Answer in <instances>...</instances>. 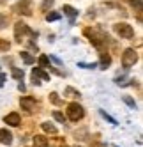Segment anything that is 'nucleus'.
<instances>
[{
  "mask_svg": "<svg viewBox=\"0 0 143 147\" xmlns=\"http://www.w3.org/2000/svg\"><path fill=\"white\" fill-rule=\"evenodd\" d=\"M136 60H138L136 51L129 48V50L124 51V55H122V66H124L126 69H129L131 66H134V64H136Z\"/></svg>",
  "mask_w": 143,
  "mask_h": 147,
  "instance_id": "nucleus-1",
  "label": "nucleus"
},
{
  "mask_svg": "<svg viewBox=\"0 0 143 147\" xmlns=\"http://www.w3.org/2000/svg\"><path fill=\"white\" fill-rule=\"evenodd\" d=\"M83 113H85L83 108H81L78 103H71L69 107H67V115H69V119H71V121H74V122L83 117Z\"/></svg>",
  "mask_w": 143,
  "mask_h": 147,
  "instance_id": "nucleus-2",
  "label": "nucleus"
},
{
  "mask_svg": "<svg viewBox=\"0 0 143 147\" xmlns=\"http://www.w3.org/2000/svg\"><path fill=\"white\" fill-rule=\"evenodd\" d=\"M115 32L120 37H126V39H131L132 36H134V30H132V27L127 25V23H118V25H115Z\"/></svg>",
  "mask_w": 143,
  "mask_h": 147,
  "instance_id": "nucleus-3",
  "label": "nucleus"
},
{
  "mask_svg": "<svg viewBox=\"0 0 143 147\" xmlns=\"http://www.w3.org/2000/svg\"><path fill=\"white\" fill-rule=\"evenodd\" d=\"M4 121H5L7 124H11V126H19V122H21V119H19V115H18L16 112L5 115V119H4Z\"/></svg>",
  "mask_w": 143,
  "mask_h": 147,
  "instance_id": "nucleus-4",
  "label": "nucleus"
},
{
  "mask_svg": "<svg viewBox=\"0 0 143 147\" xmlns=\"http://www.w3.org/2000/svg\"><path fill=\"white\" fill-rule=\"evenodd\" d=\"M0 142L5 144V145H11L13 144V135L7 129H0Z\"/></svg>",
  "mask_w": 143,
  "mask_h": 147,
  "instance_id": "nucleus-5",
  "label": "nucleus"
},
{
  "mask_svg": "<svg viewBox=\"0 0 143 147\" xmlns=\"http://www.w3.org/2000/svg\"><path fill=\"white\" fill-rule=\"evenodd\" d=\"M62 11H64V14H67V16L71 18V25H73V23H74V18L78 16V11H76L74 7H71V5H64Z\"/></svg>",
  "mask_w": 143,
  "mask_h": 147,
  "instance_id": "nucleus-6",
  "label": "nucleus"
},
{
  "mask_svg": "<svg viewBox=\"0 0 143 147\" xmlns=\"http://www.w3.org/2000/svg\"><path fill=\"white\" fill-rule=\"evenodd\" d=\"M19 103H21V107H23L25 110H32V108L35 107V101H34L32 98H21V101H19Z\"/></svg>",
  "mask_w": 143,
  "mask_h": 147,
  "instance_id": "nucleus-7",
  "label": "nucleus"
},
{
  "mask_svg": "<svg viewBox=\"0 0 143 147\" xmlns=\"http://www.w3.org/2000/svg\"><path fill=\"white\" fill-rule=\"evenodd\" d=\"M32 76H41V78H43V80H49V75H48V73H44L43 69H41V67H34V71H32Z\"/></svg>",
  "mask_w": 143,
  "mask_h": 147,
  "instance_id": "nucleus-8",
  "label": "nucleus"
},
{
  "mask_svg": "<svg viewBox=\"0 0 143 147\" xmlns=\"http://www.w3.org/2000/svg\"><path fill=\"white\" fill-rule=\"evenodd\" d=\"M18 9H21L19 13H23V14H30L32 11H30V0H23V4H19Z\"/></svg>",
  "mask_w": 143,
  "mask_h": 147,
  "instance_id": "nucleus-9",
  "label": "nucleus"
},
{
  "mask_svg": "<svg viewBox=\"0 0 143 147\" xmlns=\"http://www.w3.org/2000/svg\"><path fill=\"white\" fill-rule=\"evenodd\" d=\"M48 145V140L44 136H35L34 138V147H46Z\"/></svg>",
  "mask_w": 143,
  "mask_h": 147,
  "instance_id": "nucleus-10",
  "label": "nucleus"
},
{
  "mask_svg": "<svg viewBox=\"0 0 143 147\" xmlns=\"http://www.w3.org/2000/svg\"><path fill=\"white\" fill-rule=\"evenodd\" d=\"M19 57L23 59V62L25 64H34V57L28 53V51H21V53H19Z\"/></svg>",
  "mask_w": 143,
  "mask_h": 147,
  "instance_id": "nucleus-11",
  "label": "nucleus"
},
{
  "mask_svg": "<svg viewBox=\"0 0 143 147\" xmlns=\"http://www.w3.org/2000/svg\"><path fill=\"white\" fill-rule=\"evenodd\" d=\"M48 22H55V20H60V13H48L46 14Z\"/></svg>",
  "mask_w": 143,
  "mask_h": 147,
  "instance_id": "nucleus-12",
  "label": "nucleus"
},
{
  "mask_svg": "<svg viewBox=\"0 0 143 147\" xmlns=\"http://www.w3.org/2000/svg\"><path fill=\"white\" fill-rule=\"evenodd\" d=\"M111 64V57L110 55H103V69H106Z\"/></svg>",
  "mask_w": 143,
  "mask_h": 147,
  "instance_id": "nucleus-13",
  "label": "nucleus"
},
{
  "mask_svg": "<svg viewBox=\"0 0 143 147\" xmlns=\"http://www.w3.org/2000/svg\"><path fill=\"white\" fill-rule=\"evenodd\" d=\"M43 128H44V131H49V133H57V128H55V126H51V124H43Z\"/></svg>",
  "mask_w": 143,
  "mask_h": 147,
  "instance_id": "nucleus-14",
  "label": "nucleus"
},
{
  "mask_svg": "<svg viewBox=\"0 0 143 147\" xmlns=\"http://www.w3.org/2000/svg\"><path fill=\"white\" fill-rule=\"evenodd\" d=\"M13 76H14L16 80H19V78H23V71H19V69H13Z\"/></svg>",
  "mask_w": 143,
  "mask_h": 147,
  "instance_id": "nucleus-15",
  "label": "nucleus"
},
{
  "mask_svg": "<svg viewBox=\"0 0 143 147\" xmlns=\"http://www.w3.org/2000/svg\"><path fill=\"white\" fill-rule=\"evenodd\" d=\"M101 115H103V117H104L106 121H110L111 124H117V121H115V119H111V117H110V115H108V113H106L104 110H101Z\"/></svg>",
  "mask_w": 143,
  "mask_h": 147,
  "instance_id": "nucleus-16",
  "label": "nucleus"
},
{
  "mask_svg": "<svg viewBox=\"0 0 143 147\" xmlns=\"http://www.w3.org/2000/svg\"><path fill=\"white\" fill-rule=\"evenodd\" d=\"M48 62H49V59L46 55H41V59H39V64L41 66H48Z\"/></svg>",
  "mask_w": 143,
  "mask_h": 147,
  "instance_id": "nucleus-17",
  "label": "nucleus"
},
{
  "mask_svg": "<svg viewBox=\"0 0 143 147\" xmlns=\"http://www.w3.org/2000/svg\"><path fill=\"white\" fill-rule=\"evenodd\" d=\"M124 101H126V103L129 105V107H131V108H136V103H134V101H132L131 98H127V96H124Z\"/></svg>",
  "mask_w": 143,
  "mask_h": 147,
  "instance_id": "nucleus-18",
  "label": "nucleus"
},
{
  "mask_svg": "<svg viewBox=\"0 0 143 147\" xmlns=\"http://www.w3.org/2000/svg\"><path fill=\"white\" fill-rule=\"evenodd\" d=\"M53 117H55L58 122H64V115L60 113V112H53Z\"/></svg>",
  "mask_w": 143,
  "mask_h": 147,
  "instance_id": "nucleus-19",
  "label": "nucleus"
},
{
  "mask_svg": "<svg viewBox=\"0 0 143 147\" xmlns=\"http://www.w3.org/2000/svg\"><path fill=\"white\" fill-rule=\"evenodd\" d=\"M0 50H9V43L5 39H0Z\"/></svg>",
  "mask_w": 143,
  "mask_h": 147,
  "instance_id": "nucleus-20",
  "label": "nucleus"
},
{
  "mask_svg": "<svg viewBox=\"0 0 143 147\" xmlns=\"http://www.w3.org/2000/svg\"><path fill=\"white\" fill-rule=\"evenodd\" d=\"M78 66H80V67H85V69H94V67H96V64H83V62H80Z\"/></svg>",
  "mask_w": 143,
  "mask_h": 147,
  "instance_id": "nucleus-21",
  "label": "nucleus"
},
{
  "mask_svg": "<svg viewBox=\"0 0 143 147\" xmlns=\"http://www.w3.org/2000/svg\"><path fill=\"white\" fill-rule=\"evenodd\" d=\"M5 25H7V18H5L4 14H0V28L5 27Z\"/></svg>",
  "mask_w": 143,
  "mask_h": 147,
  "instance_id": "nucleus-22",
  "label": "nucleus"
},
{
  "mask_svg": "<svg viewBox=\"0 0 143 147\" xmlns=\"http://www.w3.org/2000/svg\"><path fill=\"white\" fill-rule=\"evenodd\" d=\"M51 5H53V0H44L43 9H48V7H51Z\"/></svg>",
  "mask_w": 143,
  "mask_h": 147,
  "instance_id": "nucleus-23",
  "label": "nucleus"
},
{
  "mask_svg": "<svg viewBox=\"0 0 143 147\" xmlns=\"http://www.w3.org/2000/svg\"><path fill=\"white\" fill-rule=\"evenodd\" d=\"M4 82H5V75H4V73H0V87L4 85Z\"/></svg>",
  "mask_w": 143,
  "mask_h": 147,
  "instance_id": "nucleus-24",
  "label": "nucleus"
},
{
  "mask_svg": "<svg viewBox=\"0 0 143 147\" xmlns=\"http://www.w3.org/2000/svg\"><path fill=\"white\" fill-rule=\"evenodd\" d=\"M51 101H53V103H58V98H57V94H55V92L51 94Z\"/></svg>",
  "mask_w": 143,
  "mask_h": 147,
  "instance_id": "nucleus-25",
  "label": "nucleus"
}]
</instances>
